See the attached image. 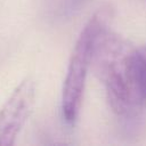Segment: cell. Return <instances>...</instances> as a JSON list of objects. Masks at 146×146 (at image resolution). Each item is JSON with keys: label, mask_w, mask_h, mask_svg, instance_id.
Returning a JSON list of instances; mask_svg holds the SVG:
<instances>
[{"label": "cell", "mask_w": 146, "mask_h": 146, "mask_svg": "<svg viewBox=\"0 0 146 146\" xmlns=\"http://www.w3.org/2000/svg\"><path fill=\"white\" fill-rule=\"evenodd\" d=\"M90 67L105 87L112 110L121 116L137 114L146 102L139 78L137 48L106 25L94 42Z\"/></svg>", "instance_id": "1"}, {"label": "cell", "mask_w": 146, "mask_h": 146, "mask_svg": "<svg viewBox=\"0 0 146 146\" xmlns=\"http://www.w3.org/2000/svg\"><path fill=\"white\" fill-rule=\"evenodd\" d=\"M110 8L98 9L87 22L74 46L63 86L62 111L68 124H74L81 108L88 70L91 65L94 42L97 34L108 25Z\"/></svg>", "instance_id": "2"}, {"label": "cell", "mask_w": 146, "mask_h": 146, "mask_svg": "<svg viewBox=\"0 0 146 146\" xmlns=\"http://www.w3.org/2000/svg\"><path fill=\"white\" fill-rule=\"evenodd\" d=\"M35 99V82L24 79L0 110V146H10L29 119Z\"/></svg>", "instance_id": "3"}, {"label": "cell", "mask_w": 146, "mask_h": 146, "mask_svg": "<svg viewBox=\"0 0 146 146\" xmlns=\"http://www.w3.org/2000/svg\"><path fill=\"white\" fill-rule=\"evenodd\" d=\"M137 60H138L140 83H141L144 95L146 97V44L137 48Z\"/></svg>", "instance_id": "4"}, {"label": "cell", "mask_w": 146, "mask_h": 146, "mask_svg": "<svg viewBox=\"0 0 146 146\" xmlns=\"http://www.w3.org/2000/svg\"><path fill=\"white\" fill-rule=\"evenodd\" d=\"M73 2H75V1H81V0H72Z\"/></svg>", "instance_id": "5"}]
</instances>
